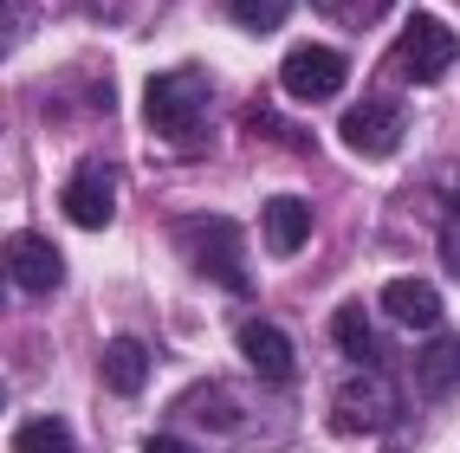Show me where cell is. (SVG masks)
<instances>
[{"label": "cell", "mask_w": 460, "mask_h": 453, "mask_svg": "<svg viewBox=\"0 0 460 453\" xmlns=\"http://www.w3.org/2000/svg\"><path fill=\"white\" fill-rule=\"evenodd\" d=\"M460 58V39L441 13H409L402 20V39H395V72L409 84H441Z\"/></svg>", "instance_id": "3957f363"}, {"label": "cell", "mask_w": 460, "mask_h": 453, "mask_svg": "<svg viewBox=\"0 0 460 453\" xmlns=\"http://www.w3.org/2000/svg\"><path fill=\"white\" fill-rule=\"evenodd\" d=\"M415 388L428 402H441L460 388V337L447 330V337H428V350L415 356Z\"/></svg>", "instance_id": "4fadbf2b"}, {"label": "cell", "mask_w": 460, "mask_h": 453, "mask_svg": "<svg viewBox=\"0 0 460 453\" xmlns=\"http://www.w3.org/2000/svg\"><path fill=\"white\" fill-rule=\"evenodd\" d=\"M331 344L344 350L350 362H363V370H370V356H376V337H370V311H363V305H337V318H331Z\"/></svg>", "instance_id": "5bb4252c"}, {"label": "cell", "mask_w": 460, "mask_h": 453, "mask_svg": "<svg viewBox=\"0 0 460 453\" xmlns=\"http://www.w3.org/2000/svg\"><path fill=\"white\" fill-rule=\"evenodd\" d=\"M227 20L247 26V33H279V26L292 20V7H286V0H234Z\"/></svg>", "instance_id": "e0dca14e"}, {"label": "cell", "mask_w": 460, "mask_h": 453, "mask_svg": "<svg viewBox=\"0 0 460 453\" xmlns=\"http://www.w3.org/2000/svg\"><path fill=\"white\" fill-rule=\"evenodd\" d=\"M7 272H13V285L20 292H58V285H66V259H58V247H52V240L46 233H7Z\"/></svg>", "instance_id": "ba28073f"}, {"label": "cell", "mask_w": 460, "mask_h": 453, "mask_svg": "<svg viewBox=\"0 0 460 453\" xmlns=\"http://www.w3.org/2000/svg\"><path fill=\"white\" fill-rule=\"evenodd\" d=\"M143 124L163 143H195L208 124V78L201 72H156L143 84Z\"/></svg>", "instance_id": "7a4b0ae2"}, {"label": "cell", "mask_w": 460, "mask_h": 453, "mask_svg": "<svg viewBox=\"0 0 460 453\" xmlns=\"http://www.w3.org/2000/svg\"><path fill=\"white\" fill-rule=\"evenodd\" d=\"M175 414L208 421V428H240V408L227 402V388H221V382H201V388H189V396L175 402Z\"/></svg>", "instance_id": "2e32d148"}, {"label": "cell", "mask_w": 460, "mask_h": 453, "mask_svg": "<svg viewBox=\"0 0 460 453\" xmlns=\"http://www.w3.org/2000/svg\"><path fill=\"white\" fill-rule=\"evenodd\" d=\"M169 233H175L181 259H189V272L214 279V285H221V292H234V298H253V272H247V233H240V221H227V214H181Z\"/></svg>", "instance_id": "6da1fadb"}, {"label": "cell", "mask_w": 460, "mask_h": 453, "mask_svg": "<svg viewBox=\"0 0 460 453\" xmlns=\"http://www.w3.org/2000/svg\"><path fill=\"white\" fill-rule=\"evenodd\" d=\"M143 453H195V447L181 440V434H149V440H143Z\"/></svg>", "instance_id": "ac0fdd59"}, {"label": "cell", "mask_w": 460, "mask_h": 453, "mask_svg": "<svg viewBox=\"0 0 460 453\" xmlns=\"http://www.w3.org/2000/svg\"><path fill=\"white\" fill-rule=\"evenodd\" d=\"M13 453H78V440L58 414H33V421L13 428Z\"/></svg>", "instance_id": "9a60e30c"}, {"label": "cell", "mask_w": 460, "mask_h": 453, "mask_svg": "<svg viewBox=\"0 0 460 453\" xmlns=\"http://www.w3.org/2000/svg\"><path fill=\"white\" fill-rule=\"evenodd\" d=\"M260 233H266V253H305V240H312V207H305L298 195H272L266 201V214H260Z\"/></svg>", "instance_id": "8fae6325"}, {"label": "cell", "mask_w": 460, "mask_h": 453, "mask_svg": "<svg viewBox=\"0 0 460 453\" xmlns=\"http://www.w3.org/2000/svg\"><path fill=\"white\" fill-rule=\"evenodd\" d=\"M376 305H383L395 324H409V330H435V324H441V292L428 285V279H389Z\"/></svg>", "instance_id": "7c38bea8"}, {"label": "cell", "mask_w": 460, "mask_h": 453, "mask_svg": "<svg viewBox=\"0 0 460 453\" xmlns=\"http://www.w3.org/2000/svg\"><path fill=\"white\" fill-rule=\"evenodd\" d=\"M149 370H156V356H149V344H137V337H111L104 356H98V376H104L111 396H143Z\"/></svg>", "instance_id": "30bf717a"}, {"label": "cell", "mask_w": 460, "mask_h": 453, "mask_svg": "<svg viewBox=\"0 0 460 453\" xmlns=\"http://www.w3.org/2000/svg\"><path fill=\"white\" fill-rule=\"evenodd\" d=\"M395 414H402V396H395L376 370H357L350 382H337V396H331V428L337 434H389Z\"/></svg>", "instance_id": "277c9868"}, {"label": "cell", "mask_w": 460, "mask_h": 453, "mask_svg": "<svg viewBox=\"0 0 460 453\" xmlns=\"http://www.w3.org/2000/svg\"><path fill=\"white\" fill-rule=\"evenodd\" d=\"M324 13H337V20H357V26H370L383 7H324Z\"/></svg>", "instance_id": "ffe728a7"}, {"label": "cell", "mask_w": 460, "mask_h": 453, "mask_svg": "<svg viewBox=\"0 0 460 453\" xmlns=\"http://www.w3.org/2000/svg\"><path fill=\"white\" fill-rule=\"evenodd\" d=\"M240 356H247L253 376H266V382H292L298 376V350H292V337L279 324H260L253 318L247 330H240Z\"/></svg>", "instance_id": "9c48e42d"}, {"label": "cell", "mask_w": 460, "mask_h": 453, "mask_svg": "<svg viewBox=\"0 0 460 453\" xmlns=\"http://www.w3.org/2000/svg\"><path fill=\"white\" fill-rule=\"evenodd\" d=\"M66 221L72 227H84V233H98V227H111V214H117V169L111 162H98V156H84L78 169H72V181H66Z\"/></svg>", "instance_id": "8992f818"}, {"label": "cell", "mask_w": 460, "mask_h": 453, "mask_svg": "<svg viewBox=\"0 0 460 453\" xmlns=\"http://www.w3.org/2000/svg\"><path fill=\"white\" fill-rule=\"evenodd\" d=\"M344 78H350V65H344V52H337V46H292L286 65H279L286 98H298V104L337 98V91H344Z\"/></svg>", "instance_id": "5b68a950"}, {"label": "cell", "mask_w": 460, "mask_h": 453, "mask_svg": "<svg viewBox=\"0 0 460 453\" xmlns=\"http://www.w3.org/2000/svg\"><path fill=\"white\" fill-rule=\"evenodd\" d=\"M441 259H447V272H460V227L441 233Z\"/></svg>", "instance_id": "d6986e66"}, {"label": "cell", "mask_w": 460, "mask_h": 453, "mask_svg": "<svg viewBox=\"0 0 460 453\" xmlns=\"http://www.w3.org/2000/svg\"><path fill=\"white\" fill-rule=\"evenodd\" d=\"M402 130H409V110L395 98H363L357 110H344V124H337V136H344L357 156H395Z\"/></svg>", "instance_id": "52a82bcc"}]
</instances>
